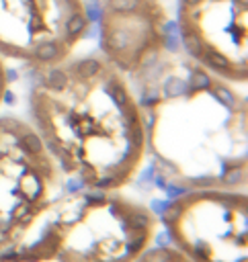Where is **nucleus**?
Returning a JSON list of instances; mask_svg holds the SVG:
<instances>
[{"mask_svg": "<svg viewBox=\"0 0 248 262\" xmlns=\"http://www.w3.org/2000/svg\"><path fill=\"white\" fill-rule=\"evenodd\" d=\"M31 115L45 152L82 186L113 190L136 176L146 152L144 115L107 58L39 70Z\"/></svg>", "mask_w": 248, "mask_h": 262, "instance_id": "f257e3e1", "label": "nucleus"}, {"mask_svg": "<svg viewBox=\"0 0 248 262\" xmlns=\"http://www.w3.org/2000/svg\"><path fill=\"white\" fill-rule=\"evenodd\" d=\"M160 76L162 88H148L140 100L146 142L164 180L180 188L242 184L246 176V102L203 68L189 78L164 76L162 60L144 74Z\"/></svg>", "mask_w": 248, "mask_h": 262, "instance_id": "f03ea898", "label": "nucleus"}, {"mask_svg": "<svg viewBox=\"0 0 248 262\" xmlns=\"http://www.w3.org/2000/svg\"><path fill=\"white\" fill-rule=\"evenodd\" d=\"M90 27L86 0H0V58L39 72L68 60Z\"/></svg>", "mask_w": 248, "mask_h": 262, "instance_id": "7ed1b4c3", "label": "nucleus"}, {"mask_svg": "<svg viewBox=\"0 0 248 262\" xmlns=\"http://www.w3.org/2000/svg\"><path fill=\"white\" fill-rule=\"evenodd\" d=\"M56 162L35 129L0 117V244L14 238L47 207Z\"/></svg>", "mask_w": 248, "mask_h": 262, "instance_id": "20e7f679", "label": "nucleus"}, {"mask_svg": "<svg viewBox=\"0 0 248 262\" xmlns=\"http://www.w3.org/2000/svg\"><path fill=\"white\" fill-rule=\"evenodd\" d=\"M174 29L187 56L222 80L248 76V0H176Z\"/></svg>", "mask_w": 248, "mask_h": 262, "instance_id": "39448f33", "label": "nucleus"}, {"mask_svg": "<svg viewBox=\"0 0 248 262\" xmlns=\"http://www.w3.org/2000/svg\"><path fill=\"white\" fill-rule=\"evenodd\" d=\"M98 39L119 72L144 76L172 51V19L164 0H96Z\"/></svg>", "mask_w": 248, "mask_h": 262, "instance_id": "423d86ee", "label": "nucleus"}, {"mask_svg": "<svg viewBox=\"0 0 248 262\" xmlns=\"http://www.w3.org/2000/svg\"><path fill=\"white\" fill-rule=\"evenodd\" d=\"M14 78L12 72H8L6 66H4V60L0 58V102H4V94L8 92V82Z\"/></svg>", "mask_w": 248, "mask_h": 262, "instance_id": "0eeeda50", "label": "nucleus"}, {"mask_svg": "<svg viewBox=\"0 0 248 262\" xmlns=\"http://www.w3.org/2000/svg\"><path fill=\"white\" fill-rule=\"evenodd\" d=\"M113 262H121V260H119V258H117V260H113Z\"/></svg>", "mask_w": 248, "mask_h": 262, "instance_id": "6e6552de", "label": "nucleus"}]
</instances>
